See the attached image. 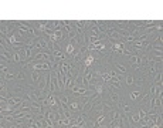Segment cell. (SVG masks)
I'll list each match as a JSON object with an SVG mask.
<instances>
[{"mask_svg": "<svg viewBox=\"0 0 163 128\" xmlns=\"http://www.w3.org/2000/svg\"><path fill=\"white\" fill-rule=\"evenodd\" d=\"M31 70H34V71H41V70H44V71H51V65H50V63H47V61H35V63L31 64Z\"/></svg>", "mask_w": 163, "mask_h": 128, "instance_id": "6da1fadb", "label": "cell"}, {"mask_svg": "<svg viewBox=\"0 0 163 128\" xmlns=\"http://www.w3.org/2000/svg\"><path fill=\"white\" fill-rule=\"evenodd\" d=\"M33 60H41V61L51 63L53 61V57H51V53H48V51H38L37 54H34Z\"/></svg>", "mask_w": 163, "mask_h": 128, "instance_id": "7a4b0ae2", "label": "cell"}, {"mask_svg": "<svg viewBox=\"0 0 163 128\" xmlns=\"http://www.w3.org/2000/svg\"><path fill=\"white\" fill-rule=\"evenodd\" d=\"M129 63L132 64L133 68H139L140 64L143 63V57H140V56H138V54H132L129 58Z\"/></svg>", "mask_w": 163, "mask_h": 128, "instance_id": "3957f363", "label": "cell"}, {"mask_svg": "<svg viewBox=\"0 0 163 128\" xmlns=\"http://www.w3.org/2000/svg\"><path fill=\"white\" fill-rule=\"evenodd\" d=\"M21 101H23L21 97H7V104L12 105V107H17V105H20Z\"/></svg>", "mask_w": 163, "mask_h": 128, "instance_id": "277c9868", "label": "cell"}, {"mask_svg": "<svg viewBox=\"0 0 163 128\" xmlns=\"http://www.w3.org/2000/svg\"><path fill=\"white\" fill-rule=\"evenodd\" d=\"M94 63H95V57H94L92 54H88V56L84 58V65H85V68H89Z\"/></svg>", "mask_w": 163, "mask_h": 128, "instance_id": "5b68a950", "label": "cell"}, {"mask_svg": "<svg viewBox=\"0 0 163 128\" xmlns=\"http://www.w3.org/2000/svg\"><path fill=\"white\" fill-rule=\"evenodd\" d=\"M75 44L72 43V41H70V43H67V46H65V54H68V56H72L74 53H75Z\"/></svg>", "mask_w": 163, "mask_h": 128, "instance_id": "8992f818", "label": "cell"}, {"mask_svg": "<svg viewBox=\"0 0 163 128\" xmlns=\"http://www.w3.org/2000/svg\"><path fill=\"white\" fill-rule=\"evenodd\" d=\"M58 100V103H60V105H61V110H64V108H68V97L67 96H60V98H57Z\"/></svg>", "mask_w": 163, "mask_h": 128, "instance_id": "52a82bcc", "label": "cell"}, {"mask_svg": "<svg viewBox=\"0 0 163 128\" xmlns=\"http://www.w3.org/2000/svg\"><path fill=\"white\" fill-rule=\"evenodd\" d=\"M68 110L70 111H80V110H82V104L77 103V101H72L71 104H68Z\"/></svg>", "mask_w": 163, "mask_h": 128, "instance_id": "ba28073f", "label": "cell"}, {"mask_svg": "<svg viewBox=\"0 0 163 128\" xmlns=\"http://www.w3.org/2000/svg\"><path fill=\"white\" fill-rule=\"evenodd\" d=\"M21 61H23V60H21V56L18 54V51H14V50H13V53H12V63L20 64Z\"/></svg>", "mask_w": 163, "mask_h": 128, "instance_id": "9c48e42d", "label": "cell"}, {"mask_svg": "<svg viewBox=\"0 0 163 128\" xmlns=\"http://www.w3.org/2000/svg\"><path fill=\"white\" fill-rule=\"evenodd\" d=\"M128 121H129L130 124H139V121H140V118H139V115L138 114H132V115H128V118H126Z\"/></svg>", "mask_w": 163, "mask_h": 128, "instance_id": "30bf717a", "label": "cell"}, {"mask_svg": "<svg viewBox=\"0 0 163 128\" xmlns=\"http://www.w3.org/2000/svg\"><path fill=\"white\" fill-rule=\"evenodd\" d=\"M105 118H106L105 112H99V114H98V117H97L95 124H97V125H102V124H104V121H105Z\"/></svg>", "mask_w": 163, "mask_h": 128, "instance_id": "8fae6325", "label": "cell"}, {"mask_svg": "<svg viewBox=\"0 0 163 128\" xmlns=\"http://www.w3.org/2000/svg\"><path fill=\"white\" fill-rule=\"evenodd\" d=\"M142 96V93H140V90H135V91H132L130 93V98L133 100V101H136V100H139Z\"/></svg>", "mask_w": 163, "mask_h": 128, "instance_id": "7c38bea8", "label": "cell"}, {"mask_svg": "<svg viewBox=\"0 0 163 128\" xmlns=\"http://www.w3.org/2000/svg\"><path fill=\"white\" fill-rule=\"evenodd\" d=\"M31 78H33V81H34V83L37 84V83L40 81V73H38V71H34V70H33V71H31Z\"/></svg>", "mask_w": 163, "mask_h": 128, "instance_id": "4fadbf2b", "label": "cell"}, {"mask_svg": "<svg viewBox=\"0 0 163 128\" xmlns=\"http://www.w3.org/2000/svg\"><path fill=\"white\" fill-rule=\"evenodd\" d=\"M109 97H111V101H114V103H119V96L114 93V91H111L109 93Z\"/></svg>", "mask_w": 163, "mask_h": 128, "instance_id": "5bb4252c", "label": "cell"}, {"mask_svg": "<svg viewBox=\"0 0 163 128\" xmlns=\"http://www.w3.org/2000/svg\"><path fill=\"white\" fill-rule=\"evenodd\" d=\"M133 84H135V77H133V76H128V77H126V85H133Z\"/></svg>", "mask_w": 163, "mask_h": 128, "instance_id": "9a60e30c", "label": "cell"}, {"mask_svg": "<svg viewBox=\"0 0 163 128\" xmlns=\"http://www.w3.org/2000/svg\"><path fill=\"white\" fill-rule=\"evenodd\" d=\"M4 78L7 81L14 80V78H16V74H13V73H6V74H4Z\"/></svg>", "mask_w": 163, "mask_h": 128, "instance_id": "2e32d148", "label": "cell"}, {"mask_svg": "<svg viewBox=\"0 0 163 128\" xmlns=\"http://www.w3.org/2000/svg\"><path fill=\"white\" fill-rule=\"evenodd\" d=\"M115 67H116L121 73H126V67H125V65H122L121 63H116V64H115Z\"/></svg>", "mask_w": 163, "mask_h": 128, "instance_id": "e0dca14e", "label": "cell"}, {"mask_svg": "<svg viewBox=\"0 0 163 128\" xmlns=\"http://www.w3.org/2000/svg\"><path fill=\"white\" fill-rule=\"evenodd\" d=\"M109 84H111L112 87H116V88H122V84H121V83H118V81L111 80V81H109Z\"/></svg>", "mask_w": 163, "mask_h": 128, "instance_id": "ac0fdd59", "label": "cell"}, {"mask_svg": "<svg viewBox=\"0 0 163 128\" xmlns=\"http://www.w3.org/2000/svg\"><path fill=\"white\" fill-rule=\"evenodd\" d=\"M138 115H139V118H140V120H143V118L146 117V111H145L143 108H140V110H139V112H138Z\"/></svg>", "mask_w": 163, "mask_h": 128, "instance_id": "d6986e66", "label": "cell"}, {"mask_svg": "<svg viewBox=\"0 0 163 128\" xmlns=\"http://www.w3.org/2000/svg\"><path fill=\"white\" fill-rule=\"evenodd\" d=\"M121 108H122V111L123 112H129L130 111V107L129 105H126V104H121Z\"/></svg>", "mask_w": 163, "mask_h": 128, "instance_id": "ffe728a7", "label": "cell"}, {"mask_svg": "<svg viewBox=\"0 0 163 128\" xmlns=\"http://www.w3.org/2000/svg\"><path fill=\"white\" fill-rule=\"evenodd\" d=\"M0 93H4V96H6V85H4V83L3 81H0Z\"/></svg>", "mask_w": 163, "mask_h": 128, "instance_id": "44dd1931", "label": "cell"}, {"mask_svg": "<svg viewBox=\"0 0 163 128\" xmlns=\"http://www.w3.org/2000/svg\"><path fill=\"white\" fill-rule=\"evenodd\" d=\"M153 29H155V30H156V32H162V26H160V23H156V26H155V27H153Z\"/></svg>", "mask_w": 163, "mask_h": 128, "instance_id": "7402d4cb", "label": "cell"}, {"mask_svg": "<svg viewBox=\"0 0 163 128\" xmlns=\"http://www.w3.org/2000/svg\"><path fill=\"white\" fill-rule=\"evenodd\" d=\"M70 128H85V127H81V125H77V124H71Z\"/></svg>", "mask_w": 163, "mask_h": 128, "instance_id": "603a6c76", "label": "cell"}]
</instances>
